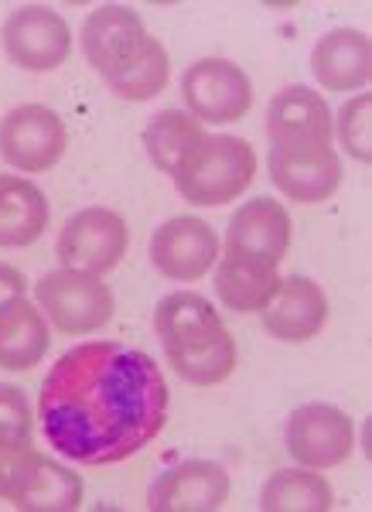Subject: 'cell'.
<instances>
[{"instance_id":"25","label":"cell","mask_w":372,"mask_h":512,"mask_svg":"<svg viewBox=\"0 0 372 512\" xmlns=\"http://www.w3.org/2000/svg\"><path fill=\"white\" fill-rule=\"evenodd\" d=\"M168 366L192 386H219L236 369V342L229 332H222L209 345H202V349L168 355Z\"/></svg>"},{"instance_id":"26","label":"cell","mask_w":372,"mask_h":512,"mask_svg":"<svg viewBox=\"0 0 372 512\" xmlns=\"http://www.w3.org/2000/svg\"><path fill=\"white\" fill-rule=\"evenodd\" d=\"M41 458H45V454L35 451V444H28V448H18V444H0V499L11 502V506L18 509L21 495L28 492Z\"/></svg>"},{"instance_id":"14","label":"cell","mask_w":372,"mask_h":512,"mask_svg":"<svg viewBox=\"0 0 372 512\" xmlns=\"http://www.w3.org/2000/svg\"><path fill=\"white\" fill-rule=\"evenodd\" d=\"M154 332L161 338L164 355L192 352L209 345L212 338L226 332L216 304L195 291H178L157 301L154 308Z\"/></svg>"},{"instance_id":"22","label":"cell","mask_w":372,"mask_h":512,"mask_svg":"<svg viewBox=\"0 0 372 512\" xmlns=\"http://www.w3.org/2000/svg\"><path fill=\"white\" fill-rule=\"evenodd\" d=\"M335 506V492L328 478L314 475L311 468H280L267 478L260 492L263 512H328Z\"/></svg>"},{"instance_id":"1","label":"cell","mask_w":372,"mask_h":512,"mask_svg":"<svg viewBox=\"0 0 372 512\" xmlns=\"http://www.w3.org/2000/svg\"><path fill=\"white\" fill-rule=\"evenodd\" d=\"M168 383L147 352L123 342H82L48 369L38 420L55 454L79 465H117L168 424Z\"/></svg>"},{"instance_id":"16","label":"cell","mask_w":372,"mask_h":512,"mask_svg":"<svg viewBox=\"0 0 372 512\" xmlns=\"http://www.w3.org/2000/svg\"><path fill=\"white\" fill-rule=\"evenodd\" d=\"M270 181L291 202H328L342 185V161L335 147L328 151H270Z\"/></svg>"},{"instance_id":"3","label":"cell","mask_w":372,"mask_h":512,"mask_svg":"<svg viewBox=\"0 0 372 512\" xmlns=\"http://www.w3.org/2000/svg\"><path fill=\"white\" fill-rule=\"evenodd\" d=\"M35 301L59 335L99 332L103 325H110L113 308H117L110 284H103V277L72 267L41 277L35 284Z\"/></svg>"},{"instance_id":"19","label":"cell","mask_w":372,"mask_h":512,"mask_svg":"<svg viewBox=\"0 0 372 512\" xmlns=\"http://www.w3.org/2000/svg\"><path fill=\"white\" fill-rule=\"evenodd\" d=\"M48 345H52L48 321L28 301V294L0 308V366L11 373H28L45 359Z\"/></svg>"},{"instance_id":"29","label":"cell","mask_w":372,"mask_h":512,"mask_svg":"<svg viewBox=\"0 0 372 512\" xmlns=\"http://www.w3.org/2000/svg\"><path fill=\"white\" fill-rule=\"evenodd\" d=\"M24 294H28V280H24L21 270L11 267V263H0V308H7L14 297Z\"/></svg>"},{"instance_id":"12","label":"cell","mask_w":372,"mask_h":512,"mask_svg":"<svg viewBox=\"0 0 372 512\" xmlns=\"http://www.w3.org/2000/svg\"><path fill=\"white\" fill-rule=\"evenodd\" d=\"M229 502V475L216 461H181L154 478L147 506L154 512H216Z\"/></svg>"},{"instance_id":"5","label":"cell","mask_w":372,"mask_h":512,"mask_svg":"<svg viewBox=\"0 0 372 512\" xmlns=\"http://www.w3.org/2000/svg\"><path fill=\"white\" fill-rule=\"evenodd\" d=\"M0 41H4L7 59L28 72H52L72 55L69 24L59 11L45 4H24L7 14Z\"/></svg>"},{"instance_id":"7","label":"cell","mask_w":372,"mask_h":512,"mask_svg":"<svg viewBox=\"0 0 372 512\" xmlns=\"http://www.w3.org/2000/svg\"><path fill=\"white\" fill-rule=\"evenodd\" d=\"M335 117L328 99L308 86H287L267 106L270 151H328Z\"/></svg>"},{"instance_id":"4","label":"cell","mask_w":372,"mask_h":512,"mask_svg":"<svg viewBox=\"0 0 372 512\" xmlns=\"http://www.w3.org/2000/svg\"><path fill=\"white\" fill-rule=\"evenodd\" d=\"M69 147V130L62 117L41 103L14 106L0 120V158L24 175L52 171Z\"/></svg>"},{"instance_id":"10","label":"cell","mask_w":372,"mask_h":512,"mask_svg":"<svg viewBox=\"0 0 372 512\" xmlns=\"http://www.w3.org/2000/svg\"><path fill=\"white\" fill-rule=\"evenodd\" d=\"M219 233L198 216H175L151 236V263L164 280L195 284L216 267Z\"/></svg>"},{"instance_id":"21","label":"cell","mask_w":372,"mask_h":512,"mask_svg":"<svg viewBox=\"0 0 372 512\" xmlns=\"http://www.w3.org/2000/svg\"><path fill=\"white\" fill-rule=\"evenodd\" d=\"M205 140H209V134L202 130V123L192 113H181V110L157 113L144 130V147L151 154L154 168H161L171 178L192 164L195 154L205 147Z\"/></svg>"},{"instance_id":"6","label":"cell","mask_w":372,"mask_h":512,"mask_svg":"<svg viewBox=\"0 0 372 512\" xmlns=\"http://www.w3.org/2000/svg\"><path fill=\"white\" fill-rule=\"evenodd\" d=\"M284 444L297 465L321 472L342 465L355 451V424L332 403H304L287 417Z\"/></svg>"},{"instance_id":"24","label":"cell","mask_w":372,"mask_h":512,"mask_svg":"<svg viewBox=\"0 0 372 512\" xmlns=\"http://www.w3.org/2000/svg\"><path fill=\"white\" fill-rule=\"evenodd\" d=\"M168 76H171L168 52H164V45L157 38H147L137 59L130 62L117 79L106 82V86L120 99H127V103H147V99H154L157 93H164Z\"/></svg>"},{"instance_id":"13","label":"cell","mask_w":372,"mask_h":512,"mask_svg":"<svg viewBox=\"0 0 372 512\" xmlns=\"http://www.w3.org/2000/svg\"><path fill=\"white\" fill-rule=\"evenodd\" d=\"M287 250H291V216L284 205L267 195L239 205L226 226V253L280 267Z\"/></svg>"},{"instance_id":"28","label":"cell","mask_w":372,"mask_h":512,"mask_svg":"<svg viewBox=\"0 0 372 512\" xmlns=\"http://www.w3.org/2000/svg\"><path fill=\"white\" fill-rule=\"evenodd\" d=\"M369 110H372V96L362 93V96H352L349 103L342 106L338 113V137H342L345 151L352 154L355 161L369 164L372 161V120H369Z\"/></svg>"},{"instance_id":"11","label":"cell","mask_w":372,"mask_h":512,"mask_svg":"<svg viewBox=\"0 0 372 512\" xmlns=\"http://www.w3.org/2000/svg\"><path fill=\"white\" fill-rule=\"evenodd\" d=\"M147 38L140 14L127 4H103L82 21V55L106 82L137 59Z\"/></svg>"},{"instance_id":"8","label":"cell","mask_w":372,"mask_h":512,"mask_svg":"<svg viewBox=\"0 0 372 512\" xmlns=\"http://www.w3.org/2000/svg\"><path fill=\"white\" fill-rule=\"evenodd\" d=\"M130 233L123 216L113 209H82L76 212L59 233V253L62 267L86 270V274H106V270L120 267V260L127 256Z\"/></svg>"},{"instance_id":"27","label":"cell","mask_w":372,"mask_h":512,"mask_svg":"<svg viewBox=\"0 0 372 512\" xmlns=\"http://www.w3.org/2000/svg\"><path fill=\"white\" fill-rule=\"evenodd\" d=\"M0 444H35V417H31L28 396L21 386L0 383Z\"/></svg>"},{"instance_id":"20","label":"cell","mask_w":372,"mask_h":512,"mask_svg":"<svg viewBox=\"0 0 372 512\" xmlns=\"http://www.w3.org/2000/svg\"><path fill=\"white\" fill-rule=\"evenodd\" d=\"M280 277L274 263L250 260V256L226 253L216 270V294L229 311L239 315H260L274 294L280 291Z\"/></svg>"},{"instance_id":"18","label":"cell","mask_w":372,"mask_h":512,"mask_svg":"<svg viewBox=\"0 0 372 512\" xmlns=\"http://www.w3.org/2000/svg\"><path fill=\"white\" fill-rule=\"evenodd\" d=\"M48 198L28 178L0 175V246L24 250L48 229Z\"/></svg>"},{"instance_id":"17","label":"cell","mask_w":372,"mask_h":512,"mask_svg":"<svg viewBox=\"0 0 372 512\" xmlns=\"http://www.w3.org/2000/svg\"><path fill=\"white\" fill-rule=\"evenodd\" d=\"M311 72L328 93H355L372 76V45L362 31L335 28L318 38L311 52Z\"/></svg>"},{"instance_id":"15","label":"cell","mask_w":372,"mask_h":512,"mask_svg":"<svg viewBox=\"0 0 372 512\" xmlns=\"http://www.w3.org/2000/svg\"><path fill=\"white\" fill-rule=\"evenodd\" d=\"M263 328L280 342H308L325 328L328 321V297L311 277H284L274 301L260 311Z\"/></svg>"},{"instance_id":"2","label":"cell","mask_w":372,"mask_h":512,"mask_svg":"<svg viewBox=\"0 0 372 512\" xmlns=\"http://www.w3.org/2000/svg\"><path fill=\"white\" fill-rule=\"evenodd\" d=\"M256 178V154L243 137L219 134L209 137L192 164L175 175V188L192 205H226L236 202Z\"/></svg>"},{"instance_id":"23","label":"cell","mask_w":372,"mask_h":512,"mask_svg":"<svg viewBox=\"0 0 372 512\" xmlns=\"http://www.w3.org/2000/svg\"><path fill=\"white\" fill-rule=\"evenodd\" d=\"M82 478L72 472V468L59 465L45 454L38 465L35 478H31L28 492L21 495L18 509L24 512H69L82 506Z\"/></svg>"},{"instance_id":"9","label":"cell","mask_w":372,"mask_h":512,"mask_svg":"<svg viewBox=\"0 0 372 512\" xmlns=\"http://www.w3.org/2000/svg\"><path fill=\"white\" fill-rule=\"evenodd\" d=\"M181 96L198 123H236L253 106V82L226 59H202L188 65Z\"/></svg>"}]
</instances>
